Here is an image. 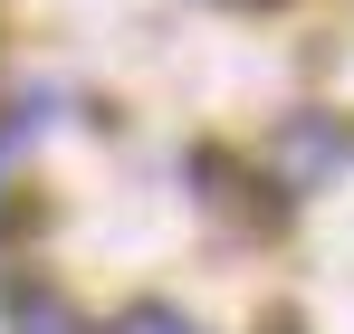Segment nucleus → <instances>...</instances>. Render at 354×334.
<instances>
[{"label":"nucleus","mask_w":354,"mask_h":334,"mask_svg":"<svg viewBox=\"0 0 354 334\" xmlns=\"http://www.w3.org/2000/svg\"><path fill=\"white\" fill-rule=\"evenodd\" d=\"M19 334H86V315L67 296H19Z\"/></svg>","instance_id":"nucleus-1"},{"label":"nucleus","mask_w":354,"mask_h":334,"mask_svg":"<svg viewBox=\"0 0 354 334\" xmlns=\"http://www.w3.org/2000/svg\"><path fill=\"white\" fill-rule=\"evenodd\" d=\"M106 334H201V325H192V315H173V306H124Z\"/></svg>","instance_id":"nucleus-2"}]
</instances>
